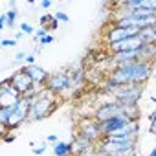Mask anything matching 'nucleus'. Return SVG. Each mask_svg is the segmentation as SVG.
<instances>
[{
	"instance_id": "nucleus-1",
	"label": "nucleus",
	"mask_w": 156,
	"mask_h": 156,
	"mask_svg": "<svg viewBox=\"0 0 156 156\" xmlns=\"http://www.w3.org/2000/svg\"><path fill=\"white\" fill-rule=\"evenodd\" d=\"M152 64L149 61H136L132 64L125 66H116L114 70L108 72V77L119 83L121 87L125 85H145L152 73Z\"/></svg>"
},
{
	"instance_id": "nucleus-2",
	"label": "nucleus",
	"mask_w": 156,
	"mask_h": 156,
	"mask_svg": "<svg viewBox=\"0 0 156 156\" xmlns=\"http://www.w3.org/2000/svg\"><path fill=\"white\" fill-rule=\"evenodd\" d=\"M59 99H61V98H57V96L51 94L48 88H44V90L39 94V98L31 103L30 112H28V121L31 123V121H41V119L50 118V116L59 108V105H61Z\"/></svg>"
},
{
	"instance_id": "nucleus-3",
	"label": "nucleus",
	"mask_w": 156,
	"mask_h": 156,
	"mask_svg": "<svg viewBox=\"0 0 156 156\" xmlns=\"http://www.w3.org/2000/svg\"><path fill=\"white\" fill-rule=\"evenodd\" d=\"M73 138L79 140H87L92 143H99L103 140V130H101V123L96 121L94 118H81L77 121V132Z\"/></svg>"
},
{
	"instance_id": "nucleus-4",
	"label": "nucleus",
	"mask_w": 156,
	"mask_h": 156,
	"mask_svg": "<svg viewBox=\"0 0 156 156\" xmlns=\"http://www.w3.org/2000/svg\"><path fill=\"white\" fill-rule=\"evenodd\" d=\"M46 88L51 94H55L57 98H62L68 92H73V85H72L70 75H68V72H62V70L50 73V79L46 83Z\"/></svg>"
},
{
	"instance_id": "nucleus-5",
	"label": "nucleus",
	"mask_w": 156,
	"mask_h": 156,
	"mask_svg": "<svg viewBox=\"0 0 156 156\" xmlns=\"http://www.w3.org/2000/svg\"><path fill=\"white\" fill-rule=\"evenodd\" d=\"M118 116H123V103H119L116 99L103 101L94 110V119L99 121V123H103L107 119H112V118H118Z\"/></svg>"
},
{
	"instance_id": "nucleus-6",
	"label": "nucleus",
	"mask_w": 156,
	"mask_h": 156,
	"mask_svg": "<svg viewBox=\"0 0 156 156\" xmlns=\"http://www.w3.org/2000/svg\"><path fill=\"white\" fill-rule=\"evenodd\" d=\"M143 92H145V85H125L112 98L123 105H138Z\"/></svg>"
},
{
	"instance_id": "nucleus-7",
	"label": "nucleus",
	"mask_w": 156,
	"mask_h": 156,
	"mask_svg": "<svg viewBox=\"0 0 156 156\" xmlns=\"http://www.w3.org/2000/svg\"><path fill=\"white\" fill-rule=\"evenodd\" d=\"M99 151L116 154V156H136V143H110V141H99Z\"/></svg>"
},
{
	"instance_id": "nucleus-8",
	"label": "nucleus",
	"mask_w": 156,
	"mask_h": 156,
	"mask_svg": "<svg viewBox=\"0 0 156 156\" xmlns=\"http://www.w3.org/2000/svg\"><path fill=\"white\" fill-rule=\"evenodd\" d=\"M9 77H11V83H13L15 90H19L20 96H28V94H31L35 90V83L30 77V73H24L22 70H19V72L11 73Z\"/></svg>"
},
{
	"instance_id": "nucleus-9",
	"label": "nucleus",
	"mask_w": 156,
	"mask_h": 156,
	"mask_svg": "<svg viewBox=\"0 0 156 156\" xmlns=\"http://www.w3.org/2000/svg\"><path fill=\"white\" fill-rule=\"evenodd\" d=\"M20 70H22L24 73H30V77L33 79L35 87H44V88H46V83H48V79H50V72H46L42 66H39V64H33V66L24 64Z\"/></svg>"
},
{
	"instance_id": "nucleus-10",
	"label": "nucleus",
	"mask_w": 156,
	"mask_h": 156,
	"mask_svg": "<svg viewBox=\"0 0 156 156\" xmlns=\"http://www.w3.org/2000/svg\"><path fill=\"white\" fill-rule=\"evenodd\" d=\"M73 154L72 156H96L98 154V145L87 140L73 138Z\"/></svg>"
},
{
	"instance_id": "nucleus-11",
	"label": "nucleus",
	"mask_w": 156,
	"mask_h": 156,
	"mask_svg": "<svg viewBox=\"0 0 156 156\" xmlns=\"http://www.w3.org/2000/svg\"><path fill=\"white\" fill-rule=\"evenodd\" d=\"M130 119L125 118V116H118V118H112V119H107L101 123V130H103V136H112L116 134L118 130H121L125 125H129Z\"/></svg>"
},
{
	"instance_id": "nucleus-12",
	"label": "nucleus",
	"mask_w": 156,
	"mask_h": 156,
	"mask_svg": "<svg viewBox=\"0 0 156 156\" xmlns=\"http://www.w3.org/2000/svg\"><path fill=\"white\" fill-rule=\"evenodd\" d=\"M141 44H143V42L140 41V37H130V39H125V41H121V42L110 44L108 50H110L112 55H114V53H121V51H134V50H138Z\"/></svg>"
},
{
	"instance_id": "nucleus-13",
	"label": "nucleus",
	"mask_w": 156,
	"mask_h": 156,
	"mask_svg": "<svg viewBox=\"0 0 156 156\" xmlns=\"http://www.w3.org/2000/svg\"><path fill=\"white\" fill-rule=\"evenodd\" d=\"M138 59L154 62L156 61V44H141L138 48Z\"/></svg>"
},
{
	"instance_id": "nucleus-14",
	"label": "nucleus",
	"mask_w": 156,
	"mask_h": 156,
	"mask_svg": "<svg viewBox=\"0 0 156 156\" xmlns=\"http://www.w3.org/2000/svg\"><path fill=\"white\" fill-rule=\"evenodd\" d=\"M68 75H70L72 85L75 88H83V85L87 83V72H85V68H73V70L68 72Z\"/></svg>"
},
{
	"instance_id": "nucleus-15",
	"label": "nucleus",
	"mask_w": 156,
	"mask_h": 156,
	"mask_svg": "<svg viewBox=\"0 0 156 156\" xmlns=\"http://www.w3.org/2000/svg\"><path fill=\"white\" fill-rule=\"evenodd\" d=\"M55 156H72L73 154V141H57L53 145Z\"/></svg>"
},
{
	"instance_id": "nucleus-16",
	"label": "nucleus",
	"mask_w": 156,
	"mask_h": 156,
	"mask_svg": "<svg viewBox=\"0 0 156 156\" xmlns=\"http://www.w3.org/2000/svg\"><path fill=\"white\" fill-rule=\"evenodd\" d=\"M140 107L138 105H123V116L130 121H140Z\"/></svg>"
},
{
	"instance_id": "nucleus-17",
	"label": "nucleus",
	"mask_w": 156,
	"mask_h": 156,
	"mask_svg": "<svg viewBox=\"0 0 156 156\" xmlns=\"http://www.w3.org/2000/svg\"><path fill=\"white\" fill-rule=\"evenodd\" d=\"M119 88H121V85H119V83H116L114 79H110V77L107 75L105 85H103V92H105V94H110V96H114V94H116Z\"/></svg>"
},
{
	"instance_id": "nucleus-18",
	"label": "nucleus",
	"mask_w": 156,
	"mask_h": 156,
	"mask_svg": "<svg viewBox=\"0 0 156 156\" xmlns=\"http://www.w3.org/2000/svg\"><path fill=\"white\" fill-rule=\"evenodd\" d=\"M11 116H13V105L11 107H0V123H2V129L8 127Z\"/></svg>"
},
{
	"instance_id": "nucleus-19",
	"label": "nucleus",
	"mask_w": 156,
	"mask_h": 156,
	"mask_svg": "<svg viewBox=\"0 0 156 156\" xmlns=\"http://www.w3.org/2000/svg\"><path fill=\"white\" fill-rule=\"evenodd\" d=\"M138 37H140V41H141L143 44H154V28H145V30H141V33H140Z\"/></svg>"
},
{
	"instance_id": "nucleus-20",
	"label": "nucleus",
	"mask_w": 156,
	"mask_h": 156,
	"mask_svg": "<svg viewBox=\"0 0 156 156\" xmlns=\"http://www.w3.org/2000/svg\"><path fill=\"white\" fill-rule=\"evenodd\" d=\"M6 15H8V28H15L19 20V9H8Z\"/></svg>"
},
{
	"instance_id": "nucleus-21",
	"label": "nucleus",
	"mask_w": 156,
	"mask_h": 156,
	"mask_svg": "<svg viewBox=\"0 0 156 156\" xmlns=\"http://www.w3.org/2000/svg\"><path fill=\"white\" fill-rule=\"evenodd\" d=\"M17 44H19V41H15V39H2V41H0V48H4V50L15 48Z\"/></svg>"
},
{
	"instance_id": "nucleus-22",
	"label": "nucleus",
	"mask_w": 156,
	"mask_h": 156,
	"mask_svg": "<svg viewBox=\"0 0 156 156\" xmlns=\"http://www.w3.org/2000/svg\"><path fill=\"white\" fill-rule=\"evenodd\" d=\"M55 17L53 15H48V13H44V15H41L39 17V22H41V28H48V24L53 20Z\"/></svg>"
},
{
	"instance_id": "nucleus-23",
	"label": "nucleus",
	"mask_w": 156,
	"mask_h": 156,
	"mask_svg": "<svg viewBox=\"0 0 156 156\" xmlns=\"http://www.w3.org/2000/svg\"><path fill=\"white\" fill-rule=\"evenodd\" d=\"M26 57H28V51H24V50L15 51V55H13V62H26Z\"/></svg>"
},
{
	"instance_id": "nucleus-24",
	"label": "nucleus",
	"mask_w": 156,
	"mask_h": 156,
	"mask_svg": "<svg viewBox=\"0 0 156 156\" xmlns=\"http://www.w3.org/2000/svg\"><path fill=\"white\" fill-rule=\"evenodd\" d=\"M20 31H22L24 35H35L33 26H31V24H28V22H22V24H20Z\"/></svg>"
},
{
	"instance_id": "nucleus-25",
	"label": "nucleus",
	"mask_w": 156,
	"mask_h": 156,
	"mask_svg": "<svg viewBox=\"0 0 156 156\" xmlns=\"http://www.w3.org/2000/svg\"><path fill=\"white\" fill-rule=\"evenodd\" d=\"M46 149H48V141H44V143L33 147V154H35V156H42V154L46 152Z\"/></svg>"
},
{
	"instance_id": "nucleus-26",
	"label": "nucleus",
	"mask_w": 156,
	"mask_h": 156,
	"mask_svg": "<svg viewBox=\"0 0 156 156\" xmlns=\"http://www.w3.org/2000/svg\"><path fill=\"white\" fill-rule=\"evenodd\" d=\"M46 35H50V31H48V28H39V30H35V39L37 41H41V39H44Z\"/></svg>"
},
{
	"instance_id": "nucleus-27",
	"label": "nucleus",
	"mask_w": 156,
	"mask_h": 156,
	"mask_svg": "<svg viewBox=\"0 0 156 156\" xmlns=\"http://www.w3.org/2000/svg\"><path fill=\"white\" fill-rule=\"evenodd\" d=\"M149 123H151V132L156 134V108L149 114Z\"/></svg>"
},
{
	"instance_id": "nucleus-28",
	"label": "nucleus",
	"mask_w": 156,
	"mask_h": 156,
	"mask_svg": "<svg viewBox=\"0 0 156 156\" xmlns=\"http://www.w3.org/2000/svg\"><path fill=\"white\" fill-rule=\"evenodd\" d=\"M143 9H149V11L156 13V0H143Z\"/></svg>"
},
{
	"instance_id": "nucleus-29",
	"label": "nucleus",
	"mask_w": 156,
	"mask_h": 156,
	"mask_svg": "<svg viewBox=\"0 0 156 156\" xmlns=\"http://www.w3.org/2000/svg\"><path fill=\"white\" fill-rule=\"evenodd\" d=\"M53 41H55V37H53V35L50 33V35H46L44 39H41V41H39V46H41V48H44V46H48V44H51Z\"/></svg>"
},
{
	"instance_id": "nucleus-30",
	"label": "nucleus",
	"mask_w": 156,
	"mask_h": 156,
	"mask_svg": "<svg viewBox=\"0 0 156 156\" xmlns=\"http://www.w3.org/2000/svg\"><path fill=\"white\" fill-rule=\"evenodd\" d=\"M53 17H55V19H57L59 22H68V20H70L68 13H64V11H57V13H55Z\"/></svg>"
},
{
	"instance_id": "nucleus-31",
	"label": "nucleus",
	"mask_w": 156,
	"mask_h": 156,
	"mask_svg": "<svg viewBox=\"0 0 156 156\" xmlns=\"http://www.w3.org/2000/svg\"><path fill=\"white\" fill-rule=\"evenodd\" d=\"M35 61H37L35 53H33V51H30V53H28V57H26V64H28V66H33V64H37Z\"/></svg>"
},
{
	"instance_id": "nucleus-32",
	"label": "nucleus",
	"mask_w": 156,
	"mask_h": 156,
	"mask_svg": "<svg viewBox=\"0 0 156 156\" xmlns=\"http://www.w3.org/2000/svg\"><path fill=\"white\" fill-rule=\"evenodd\" d=\"M6 28H8V15L2 13L0 15V30H6Z\"/></svg>"
},
{
	"instance_id": "nucleus-33",
	"label": "nucleus",
	"mask_w": 156,
	"mask_h": 156,
	"mask_svg": "<svg viewBox=\"0 0 156 156\" xmlns=\"http://www.w3.org/2000/svg\"><path fill=\"white\" fill-rule=\"evenodd\" d=\"M57 28H59V20H57V19H53V20H51V22L48 24V31L51 33V31H55Z\"/></svg>"
},
{
	"instance_id": "nucleus-34",
	"label": "nucleus",
	"mask_w": 156,
	"mask_h": 156,
	"mask_svg": "<svg viewBox=\"0 0 156 156\" xmlns=\"http://www.w3.org/2000/svg\"><path fill=\"white\" fill-rule=\"evenodd\" d=\"M4 141H6V143L15 141V132H4Z\"/></svg>"
},
{
	"instance_id": "nucleus-35",
	"label": "nucleus",
	"mask_w": 156,
	"mask_h": 156,
	"mask_svg": "<svg viewBox=\"0 0 156 156\" xmlns=\"http://www.w3.org/2000/svg\"><path fill=\"white\" fill-rule=\"evenodd\" d=\"M39 6L46 11V9H50V8H51V0H41V4H39Z\"/></svg>"
},
{
	"instance_id": "nucleus-36",
	"label": "nucleus",
	"mask_w": 156,
	"mask_h": 156,
	"mask_svg": "<svg viewBox=\"0 0 156 156\" xmlns=\"http://www.w3.org/2000/svg\"><path fill=\"white\" fill-rule=\"evenodd\" d=\"M46 141H48V143H53V145H55V143H57L59 140H57V136H55V134H50V136L46 138Z\"/></svg>"
},
{
	"instance_id": "nucleus-37",
	"label": "nucleus",
	"mask_w": 156,
	"mask_h": 156,
	"mask_svg": "<svg viewBox=\"0 0 156 156\" xmlns=\"http://www.w3.org/2000/svg\"><path fill=\"white\" fill-rule=\"evenodd\" d=\"M96 156H116V154H110V152H105V151H99L98 149V154Z\"/></svg>"
},
{
	"instance_id": "nucleus-38",
	"label": "nucleus",
	"mask_w": 156,
	"mask_h": 156,
	"mask_svg": "<svg viewBox=\"0 0 156 156\" xmlns=\"http://www.w3.org/2000/svg\"><path fill=\"white\" fill-rule=\"evenodd\" d=\"M22 37H24V33H22V31H20V30H19V31H17V33H15V37H13V39H15V41H20V39H22Z\"/></svg>"
},
{
	"instance_id": "nucleus-39",
	"label": "nucleus",
	"mask_w": 156,
	"mask_h": 156,
	"mask_svg": "<svg viewBox=\"0 0 156 156\" xmlns=\"http://www.w3.org/2000/svg\"><path fill=\"white\" fill-rule=\"evenodd\" d=\"M147 156H156V147H154V149H152V151H151V152H149Z\"/></svg>"
},
{
	"instance_id": "nucleus-40",
	"label": "nucleus",
	"mask_w": 156,
	"mask_h": 156,
	"mask_svg": "<svg viewBox=\"0 0 156 156\" xmlns=\"http://www.w3.org/2000/svg\"><path fill=\"white\" fill-rule=\"evenodd\" d=\"M154 44H156V26H154Z\"/></svg>"
},
{
	"instance_id": "nucleus-41",
	"label": "nucleus",
	"mask_w": 156,
	"mask_h": 156,
	"mask_svg": "<svg viewBox=\"0 0 156 156\" xmlns=\"http://www.w3.org/2000/svg\"><path fill=\"white\" fill-rule=\"evenodd\" d=\"M154 79H156V73H154Z\"/></svg>"
},
{
	"instance_id": "nucleus-42",
	"label": "nucleus",
	"mask_w": 156,
	"mask_h": 156,
	"mask_svg": "<svg viewBox=\"0 0 156 156\" xmlns=\"http://www.w3.org/2000/svg\"><path fill=\"white\" fill-rule=\"evenodd\" d=\"M154 138H156V134H154Z\"/></svg>"
}]
</instances>
